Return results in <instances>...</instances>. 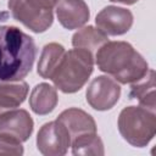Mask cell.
<instances>
[{
	"instance_id": "6da1fadb",
	"label": "cell",
	"mask_w": 156,
	"mask_h": 156,
	"mask_svg": "<svg viewBox=\"0 0 156 156\" xmlns=\"http://www.w3.org/2000/svg\"><path fill=\"white\" fill-rule=\"evenodd\" d=\"M37 56L33 38L15 26H0V83L22 80Z\"/></svg>"
},
{
	"instance_id": "7a4b0ae2",
	"label": "cell",
	"mask_w": 156,
	"mask_h": 156,
	"mask_svg": "<svg viewBox=\"0 0 156 156\" xmlns=\"http://www.w3.org/2000/svg\"><path fill=\"white\" fill-rule=\"evenodd\" d=\"M95 62L101 72L121 84H132L149 71L145 58L127 41H106L95 52Z\"/></svg>"
},
{
	"instance_id": "3957f363",
	"label": "cell",
	"mask_w": 156,
	"mask_h": 156,
	"mask_svg": "<svg viewBox=\"0 0 156 156\" xmlns=\"http://www.w3.org/2000/svg\"><path fill=\"white\" fill-rule=\"evenodd\" d=\"M94 69V54L74 48L65 52L51 77L54 85L65 94L80 90Z\"/></svg>"
},
{
	"instance_id": "277c9868",
	"label": "cell",
	"mask_w": 156,
	"mask_h": 156,
	"mask_svg": "<svg viewBox=\"0 0 156 156\" xmlns=\"http://www.w3.org/2000/svg\"><path fill=\"white\" fill-rule=\"evenodd\" d=\"M118 130L122 138L135 147L146 146L156 133L155 111L143 106H127L118 116Z\"/></svg>"
},
{
	"instance_id": "5b68a950",
	"label": "cell",
	"mask_w": 156,
	"mask_h": 156,
	"mask_svg": "<svg viewBox=\"0 0 156 156\" xmlns=\"http://www.w3.org/2000/svg\"><path fill=\"white\" fill-rule=\"evenodd\" d=\"M58 0H9L7 7L15 20L34 33H43L52 24Z\"/></svg>"
},
{
	"instance_id": "8992f818",
	"label": "cell",
	"mask_w": 156,
	"mask_h": 156,
	"mask_svg": "<svg viewBox=\"0 0 156 156\" xmlns=\"http://www.w3.org/2000/svg\"><path fill=\"white\" fill-rule=\"evenodd\" d=\"M69 146V132L57 119L43 124L37 134V147L44 156H62Z\"/></svg>"
},
{
	"instance_id": "52a82bcc",
	"label": "cell",
	"mask_w": 156,
	"mask_h": 156,
	"mask_svg": "<svg viewBox=\"0 0 156 156\" xmlns=\"http://www.w3.org/2000/svg\"><path fill=\"white\" fill-rule=\"evenodd\" d=\"M87 102L98 111L111 110L121 96L119 84L108 76H99L87 88Z\"/></svg>"
},
{
	"instance_id": "ba28073f",
	"label": "cell",
	"mask_w": 156,
	"mask_h": 156,
	"mask_svg": "<svg viewBox=\"0 0 156 156\" xmlns=\"http://www.w3.org/2000/svg\"><path fill=\"white\" fill-rule=\"evenodd\" d=\"M95 23L106 35H122L130 29L133 13L124 7L106 6L96 15Z\"/></svg>"
},
{
	"instance_id": "9c48e42d",
	"label": "cell",
	"mask_w": 156,
	"mask_h": 156,
	"mask_svg": "<svg viewBox=\"0 0 156 156\" xmlns=\"http://www.w3.org/2000/svg\"><path fill=\"white\" fill-rule=\"evenodd\" d=\"M34 122L26 110H11L0 115V134L16 138L21 143L27 141L33 133Z\"/></svg>"
},
{
	"instance_id": "30bf717a",
	"label": "cell",
	"mask_w": 156,
	"mask_h": 156,
	"mask_svg": "<svg viewBox=\"0 0 156 156\" xmlns=\"http://www.w3.org/2000/svg\"><path fill=\"white\" fill-rule=\"evenodd\" d=\"M55 10L58 22L66 29L80 28L90 17L89 7L84 0H58Z\"/></svg>"
},
{
	"instance_id": "8fae6325",
	"label": "cell",
	"mask_w": 156,
	"mask_h": 156,
	"mask_svg": "<svg viewBox=\"0 0 156 156\" xmlns=\"http://www.w3.org/2000/svg\"><path fill=\"white\" fill-rule=\"evenodd\" d=\"M57 121H60L69 132L71 141L79 135L96 132V123L94 118L85 111L77 107H71L62 111L58 115Z\"/></svg>"
},
{
	"instance_id": "7c38bea8",
	"label": "cell",
	"mask_w": 156,
	"mask_h": 156,
	"mask_svg": "<svg viewBox=\"0 0 156 156\" xmlns=\"http://www.w3.org/2000/svg\"><path fill=\"white\" fill-rule=\"evenodd\" d=\"M58 101L56 88L48 83L37 84L29 95L30 110L40 116L48 115L54 111Z\"/></svg>"
},
{
	"instance_id": "4fadbf2b",
	"label": "cell",
	"mask_w": 156,
	"mask_h": 156,
	"mask_svg": "<svg viewBox=\"0 0 156 156\" xmlns=\"http://www.w3.org/2000/svg\"><path fill=\"white\" fill-rule=\"evenodd\" d=\"M28 84L26 82L0 83V115L17 108L27 98Z\"/></svg>"
},
{
	"instance_id": "5bb4252c",
	"label": "cell",
	"mask_w": 156,
	"mask_h": 156,
	"mask_svg": "<svg viewBox=\"0 0 156 156\" xmlns=\"http://www.w3.org/2000/svg\"><path fill=\"white\" fill-rule=\"evenodd\" d=\"M130 99L139 101V105L149 110L155 111L156 108V95H155V72L149 69L147 73L135 83H132Z\"/></svg>"
},
{
	"instance_id": "9a60e30c",
	"label": "cell",
	"mask_w": 156,
	"mask_h": 156,
	"mask_svg": "<svg viewBox=\"0 0 156 156\" xmlns=\"http://www.w3.org/2000/svg\"><path fill=\"white\" fill-rule=\"evenodd\" d=\"M66 50L58 43L46 44L40 54L38 62V74L44 79H51L57 66L60 65Z\"/></svg>"
},
{
	"instance_id": "2e32d148",
	"label": "cell",
	"mask_w": 156,
	"mask_h": 156,
	"mask_svg": "<svg viewBox=\"0 0 156 156\" xmlns=\"http://www.w3.org/2000/svg\"><path fill=\"white\" fill-rule=\"evenodd\" d=\"M106 41H108V38L105 33H102L99 28H95L93 26H87L76 32L72 37V45L73 48L84 49L90 51L91 54H95L98 49L104 45Z\"/></svg>"
},
{
	"instance_id": "e0dca14e",
	"label": "cell",
	"mask_w": 156,
	"mask_h": 156,
	"mask_svg": "<svg viewBox=\"0 0 156 156\" xmlns=\"http://www.w3.org/2000/svg\"><path fill=\"white\" fill-rule=\"evenodd\" d=\"M73 155H104V144L98 133H87L71 141Z\"/></svg>"
},
{
	"instance_id": "ac0fdd59",
	"label": "cell",
	"mask_w": 156,
	"mask_h": 156,
	"mask_svg": "<svg viewBox=\"0 0 156 156\" xmlns=\"http://www.w3.org/2000/svg\"><path fill=\"white\" fill-rule=\"evenodd\" d=\"M23 146L13 136L0 134V155H22Z\"/></svg>"
},
{
	"instance_id": "d6986e66",
	"label": "cell",
	"mask_w": 156,
	"mask_h": 156,
	"mask_svg": "<svg viewBox=\"0 0 156 156\" xmlns=\"http://www.w3.org/2000/svg\"><path fill=\"white\" fill-rule=\"evenodd\" d=\"M110 1H112V2H121V4H124V5H133L138 0H110Z\"/></svg>"
}]
</instances>
